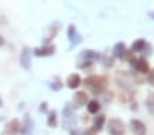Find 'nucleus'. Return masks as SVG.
<instances>
[{"label": "nucleus", "mask_w": 154, "mask_h": 135, "mask_svg": "<svg viewBox=\"0 0 154 135\" xmlns=\"http://www.w3.org/2000/svg\"><path fill=\"white\" fill-rule=\"evenodd\" d=\"M83 85L94 96H100L108 89V79L104 75H90L85 79Z\"/></svg>", "instance_id": "nucleus-1"}, {"label": "nucleus", "mask_w": 154, "mask_h": 135, "mask_svg": "<svg viewBox=\"0 0 154 135\" xmlns=\"http://www.w3.org/2000/svg\"><path fill=\"white\" fill-rule=\"evenodd\" d=\"M116 83L117 86L125 90L127 93H135V86H137V81L134 79V76L130 75L127 71H117L116 72Z\"/></svg>", "instance_id": "nucleus-2"}, {"label": "nucleus", "mask_w": 154, "mask_h": 135, "mask_svg": "<svg viewBox=\"0 0 154 135\" xmlns=\"http://www.w3.org/2000/svg\"><path fill=\"white\" fill-rule=\"evenodd\" d=\"M108 132L109 135H124L125 134V124L122 119H111L108 120Z\"/></svg>", "instance_id": "nucleus-3"}, {"label": "nucleus", "mask_w": 154, "mask_h": 135, "mask_svg": "<svg viewBox=\"0 0 154 135\" xmlns=\"http://www.w3.org/2000/svg\"><path fill=\"white\" fill-rule=\"evenodd\" d=\"M130 64L139 74H147L149 70H150V66H149V62L146 60V57H135L130 62Z\"/></svg>", "instance_id": "nucleus-4"}, {"label": "nucleus", "mask_w": 154, "mask_h": 135, "mask_svg": "<svg viewBox=\"0 0 154 135\" xmlns=\"http://www.w3.org/2000/svg\"><path fill=\"white\" fill-rule=\"evenodd\" d=\"M55 52L56 47L53 44H44L42 47L34 48V51H33L34 56H37V57H48V56L55 55Z\"/></svg>", "instance_id": "nucleus-5"}, {"label": "nucleus", "mask_w": 154, "mask_h": 135, "mask_svg": "<svg viewBox=\"0 0 154 135\" xmlns=\"http://www.w3.org/2000/svg\"><path fill=\"white\" fill-rule=\"evenodd\" d=\"M19 63H20V67L23 68V70H26V71L32 70V56H30V49L27 47H23L22 51H20Z\"/></svg>", "instance_id": "nucleus-6"}, {"label": "nucleus", "mask_w": 154, "mask_h": 135, "mask_svg": "<svg viewBox=\"0 0 154 135\" xmlns=\"http://www.w3.org/2000/svg\"><path fill=\"white\" fill-rule=\"evenodd\" d=\"M100 59H101V55L94 49H85L79 53V62H91V63H94Z\"/></svg>", "instance_id": "nucleus-7"}, {"label": "nucleus", "mask_w": 154, "mask_h": 135, "mask_svg": "<svg viewBox=\"0 0 154 135\" xmlns=\"http://www.w3.org/2000/svg\"><path fill=\"white\" fill-rule=\"evenodd\" d=\"M130 130L134 135H146L147 134V127L143 121L138 120V119H132L130 121Z\"/></svg>", "instance_id": "nucleus-8"}, {"label": "nucleus", "mask_w": 154, "mask_h": 135, "mask_svg": "<svg viewBox=\"0 0 154 135\" xmlns=\"http://www.w3.org/2000/svg\"><path fill=\"white\" fill-rule=\"evenodd\" d=\"M19 130H20V121L18 119H12L11 121L6 124L4 127V135H18L19 134Z\"/></svg>", "instance_id": "nucleus-9"}, {"label": "nucleus", "mask_w": 154, "mask_h": 135, "mask_svg": "<svg viewBox=\"0 0 154 135\" xmlns=\"http://www.w3.org/2000/svg\"><path fill=\"white\" fill-rule=\"evenodd\" d=\"M33 126H34V123H33V120L29 118V115H25L23 118V123L20 124V135H33Z\"/></svg>", "instance_id": "nucleus-10"}, {"label": "nucleus", "mask_w": 154, "mask_h": 135, "mask_svg": "<svg viewBox=\"0 0 154 135\" xmlns=\"http://www.w3.org/2000/svg\"><path fill=\"white\" fill-rule=\"evenodd\" d=\"M63 121L67 127H74L75 124V119H74V112L70 105H67L63 109Z\"/></svg>", "instance_id": "nucleus-11"}, {"label": "nucleus", "mask_w": 154, "mask_h": 135, "mask_svg": "<svg viewBox=\"0 0 154 135\" xmlns=\"http://www.w3.org/2000/svg\"><path fill=\"white\" fill-rule=\"evenodd\" d=\"M87 101H89V94H86V91H76L75 94H74V103L76 104V106H83L87 104Z\"/></svg>", "instance_id": "nucleus-12"}, {"label": "nucleus", "mask_w": 154, "mask_h": 135, "mask_svg": "<svg viewBox=\"0 0 154 135\" xmlns=\"http://www.w3.org/2000/svg\"><path fill=\"white\" fill-rule=\"evenodd\" d=\"M66 83H67V86L70 89H76V87H79V86H81L82 79H81V76H79L78 74H71V75H68Z\"/></svg>", "instance_id": "nucleus-13"}, {"label": "nucleus", "mask_w": 154, "mask_h": 135, "mask_svg": "<svg viewBox=\"0 0 154 135\" xmlns=\"http://www.w3.org/2000/svg\"><path fill=\"white\" fill-rule=\"evenodd\" d=\"M125 51H127V47H125L124 42H116L112 49V53H113V57H119V59H123V56H124Z\"/></svg>", "instance_id": "nucleus-14"}, {"label": "nucleus", "mask_w": 154, "mask_h": 135, "mask_svg": "<svg viewBox=\"0 0 154 135\" xmlns=\"http://www.w3.org/2000/svg\"><path fill=\"white\" fill-rule=\"evenodd\" d=\"M105 121H106L105 115L104 113H98L96 118H94V120H93V128L96 130L97 132L101 131V130L104 128V126H105Z\"/></svg>", "instance_id": "nucleus-15"}, {"label": "nucleus", "mask_w": 154, "mask_h": 135, "mask_svg": "<svg viewBox=\"0 0 154 135\" xmlns=\"http://www.w3.org/2000/svg\"><path fill=\"white\" fill-rule=\"evenodd\" d=\"M86 108H87V112L91 115H97L101 109V103L98 100H89L86 104Z\"/></svg>", "instance_id": "nucleus-16"}, {"label": "nucleus", "mask_w": 154, "mask_h": 135, "mask_svg": "<svg viewBox=\"0 0 154 135\" xmlns=\"http://www.w3.org/2000/svg\"><path fill=\"white\" fill-rule=\"evenodd\" d=\"M146 40L145 38H138V40H135L134 42H132V45H131V51L134 53H138V52H142L143 48L146 47Z\"/></svg>", "instance_id": "nucleus-17"}, {"label": "nucleus", "mask_w": 154, "mask_h": 135, "mask_svg": "<svg viewBox=\"0 0 154 135\" xmlns=\"http://www.w3.org/2000/svg\"><path fill=\"white\" fill-rule=\"evenodd\" d=\"M48 126L51 128H55L57 126V113H56V111H51L48 113Z\"/></svg>", "instance_id": "nucleus-18"}, {"label": "nucleus", "mask_w": 154, "mask_h": 135, "mask_svg": "<svg viewBox=\"0 0 154 135\" xmlns=\"http://www.w3.org/2000/svg\"><path fill=\"white\" fill-rule=\"evenodd\" d=\"M146 106L150 113H154V93H150L149 97L146 98Z\"/></svg>", "instance_id": "nucleus-19"}, {"label": "nucleus", "mask_w": 154, "mask_h": 135, "mask_svg": "<svg viewBox=\"0 0 154 135\" xmlns=\"http://www.w3.org/2000/svg\"><path fill=\"white\" fill-rule=\"evenodd\" d=\"M102 97V101H104L105 104H109L112 100H113V93L112 91H109V93H106V91H104L102 94H100Z\"/></svg>", "instance_id": "nucleus-20"}, {"label": "nucleus", "mask_w": 154, "mask_h": 135, "mask_svg": "<svg viewBox=\"0 0 154 135\" xmlns=\"http://www.w3.org/2000/svg\"><path fill=\"white\" fill-rule=\"evenodd\" d=\"M140 53L143 55V57H147V56H150L151 53H153V47H151L150 44H146V47L143 48V51Z\"/></svg>", "instance_id": "nucleus-21"}, {"label": "nucleus", "mask_w": 154, "mask_h": 135, "mask_svg": "<svg viewBox=\"0 0 154 135\" xmlns=\"http://www.w3.org/2000/svg\"><path fill=\"white\" fill-rule=\"evenodd\" d=\"M76 33H78V32H76V27L74 26V25H70V26H68V34H67V35H68V40H70V41L76 35Z\"/></svg>", "instance_id": "nucleus-22"}, {"label": "nucleus", "mask_w": 154, "mask_h": 135, "mask_svg": "<svg viewBox=\"0 0 154 135\" xmlns=\"http://www.w3.org/2000/svg\"><path fill=\"white\" fill-rule=\"evenodd\" d=\"M147 82L150 83L151 86H154V68H153V70H149V72H147Z\"/></svg>", "instance_id": "nucleus-23"}, {"label": "nucleus", "mask_w": 154, "mask_h": 135, "mask_svg": "<svg viewBox=\"0 0 154 135\" xmlns=\"http://www.w3.org/2000/svg\"><path fill=\"white\" fill-rule=\"evenodd\" d=\"M83 135H97V131L93 128V127H90V128H87L86 131L83 132Z\"/></svg>", "instance_id": "nucleus-24"}, {"label": "nucleus", "mask_w": 154, "mask_h": 135, "mask_svg": "<svg viewBox=\"0 0 154 135\" xmlns=\"http://www.w3.org/2000/svg\"><path fill=\"white\" fill-rule=\"evenodd\" d=\"M61 86H63V83H60V82H56V83H53L51 87L53 89V90H60L61 89Z\"/></svg>", "instance_id": "nucleus-25"}, {"label": "nucleus", "mask_w": 154, "mask_h": 135, "mask_svg": "<svg viewBox=\"0 0 154 135\" xmlns=\"http://www.w3.org/2000/svg\"><path fill=\"white\" fill-rule=\"evenodd\" d=\"M48 104L47 103H42V104H41V105H40V112H47V108H48Z\"/></svg>", "instance_id": "nucleus-26"}, {"label": "nucleus", "mask_w": 154, "mask_h": 135, "mask_svg": "<svg viewBox=\"0 0 154 135\" xmlns=\"http://www.w3.org/2000/svg\"><path fill=\"white\" fill-rule=\"evenodd\" d=\"M7 22V19H6V17H4L3 14H0V25H4Z\"/></svg>", "instance_id": "nucleus-27"}, {"label": "nucleus", "mask_w": 154, "mask_h": 135, "mask_svg": "<svg viewBox=\"0 0 154 135\" xmlns=\"http://www.w3.org/2000/svg\"><path fill=\"white\" fill-rule=\"evenodd\" d=\"M70 135H81V132L76 130H70Z\"/></svg>", "instance_id": "nucleus-28"}, {"label": "nucleus", "mask_w": 154, "mask_h": 135, "mask_svg": "<svg viewBox=\"0 0 154 135\" xmlns=\"http://www.w3.org/2000/svg\"><path fill=\"white\" fill-rule=\"evenodd\" d=\"M147 17L154 21V11H147Z\"/></svg>", "instance_id": "nucleus-29"}, {"label": "nucleus", "mask_w": 154, "mask_h": 135, "mask_svg": "<svg viewBox=\"0 0 154 135\" xmlns=\"http://www.w3.org/2000/svg\"><path fill=\"white\" fill-rule=\"evenodd\" d=\"M3 44H4V38L2 37V35H0V47H2Z\"/></svg>", "instance_id": "nucleus-30"}, {"label": "nucleus", "mask_w": 154, "mask_h": 135, "mask_svg": "<svg viewBox=\"0 0 154 135\" xmlns=\"http://www.w3.org/2000/svg\"><path fill=\"white\" fill-rule=\"evenodd\" d=\"M3 106V100H2V97H0V108Z\"/></svg>", "instance_id": "nucleus-31"}]
</instances>
